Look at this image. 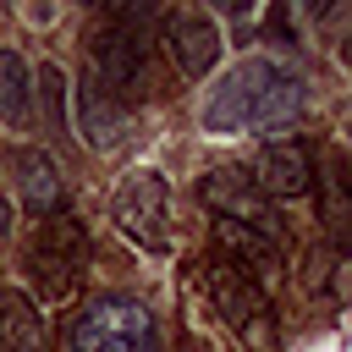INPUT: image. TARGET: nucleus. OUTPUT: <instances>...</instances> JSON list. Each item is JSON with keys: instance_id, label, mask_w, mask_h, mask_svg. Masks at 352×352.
<instances>
[{"instance_id": "obj_1", "label": "nucleus", "mask_w": 352, "mask_h": 352, "mask_svg": "<svg viewBox=\"0 0 352 352\" xmlns=\"http://www.w3.org/2000/svg\"><path fill=\"white\" fill-rule=\"evenodd\" d=\"M302 104H308V88L292 66H280L270 55H248L209 94L204 132L220 138V132H248V126H286L302 116Z\"/></svg>"}, {"instance_id": "obj_2", "label": "nucleus", "mask_w": 352, "mask_h": 352, "mask_svg": "<svg viewBox=\"0 0 352 352\" xmlns=\"http://www.w3.org/2000/svg\"><path fill=\"white\" fill-rule=\"evenodd\" d=\"M88 253H94V242H88V231L72 214H44L38 231L22 248V275L33 280V292L44 302H55V297L77 292V280L88 270Z\"/></svg>"}, {"instance_id": "obj_3", "label": "nucleus", "mask_w": 352, "mask_h": 352, "mask_svg": "<svg viewBox=\"0 0 352 352\" xmlns=\"http://www.w3.org/2000/svg\"><path fill=\"white\" fill-rule=\"evenodd\" d=\"M66 352H154V319L138 297H94L66 324Z\"/></svg>"}, {"instance_id": "obj_4", "label": "nucleus", "mask_w": 352, "mask_h": 352, "mask_svg": "<svg viewBox=\"0 0 352 352\" xmlns=\"http://www.w3.org/2000/svg\"><path fill=\"white\" fill-rule=\"evenodd\" d=\"M110 220L148 253L170 248V187L160 170H126L116 198H110Z\"/></svg>"}, {"instance_id": "obj_5", "label": "nucleus", "mask_w": 352, "mask_h": 352, "mask_svg": "<svg viewBox=\"0 0 352 352\" xmlns=\"http://www.w3.org/2000/svg\"><path fill=\"white\" fill-rule=\"evenodd\" d=\"M209 292H214V308L220 319L236 330V341L248 352H280V336H275V314H270V297L231 264L209 270Z\"/></svg>"}, {"instance_id": "obj_6", "label": "nucleus", "mask_w": 352, "mask_h": 352, "mask_svg": "<svg viewBox=\"0 0 352 352\" xmlns=\"http://www.w3.org/2000/svg\"><path fill=\"white\" fill-rule=\"evenodd\" d=\"M88 50H94V82L104 94H126L143 82V28L99 16L88 28Z\"/></svg>"}, {"instance_id": "obj_7", "label": "nucleus", "mask_w": 352, "mask_h": 352, "mask_svg": "<svg viewBox=\"0 0 352 352\" xmlns=\"http://www.w3.org/2000/svg\"><path fill=\"white\" fill-rule=\"evenodd\" d=\"M248 182H253L258 198H302L314 187V154H308V143H297V138L264 143L258 160H253V170H248Z\"/></svg>"}, {"instance_id": "obj_8", "label": "nucleus", "mask_w": 352, "mask_h": 352, "mask_svg": "<svg viewBox=\"0 0 352 352\" xmlns=\"http://www.w3.org/2000/svg\"><path fill=\"white\" fill-rule=\"evenodd\" d=\"M160 38H165V55L176 60L182 77H204L220 60V28L198 11H170L160 22Z\"/></svg>"}, {"instance_id": "obj_9", "label": "nucleus", "mask_w": 352, "mask_h": 352, "mask_svg": "<svg viewBox=\"0 0 352 352\" xmlns=\"http://www.w3.org/2000/svg\"><path fill=\"white\" fill-rule=\"evenodd\" d=\"M72 121H77V138L88 148H116L132 132V110L116 94H104L94 77H82V88L72 94Z\"/></svg>"}, {"instance_id": "obj_10", "label": "nucleus", "mask_w": 352, "mask_h": 352, "mask_svg": "<svg viewBox=\"0 0 352 352\" xmlns=\"http://www.w3.org/2000/svg\"><path fill=\"white\" fill-rule=\"evenodd\" d=\"M198 198H204L209 209H220V220H248V226H270V231H275V214L264 209V198L253 192L248 170H236V165L209 170V176L198 182Z\"/></svg>"}, {"instance_id": "obj_11", "label": "nucleus", "mask_w": 352, "mask_h": 352, "mask_svg": "<svg viewBox=\"0 0 352 352\" xmlns=\"http://www.w3.org/2000/svg\"><path fill=\"white\" fill-rule=\"evenodd\" d=\"M11 170H16V187H22V204L44 220V214H60V165L50 148H16L11 154Z\"/></svg>"}, {"instance_id": "obj_12", "label": "nucleus", "mask_w": 352, "mask_h": 352, "mask_svg": "<svg viewBox=\"0 0 352 352\" xmlns=\"http://www.w3.org/2000/svg\"><path fill=\"white\" fill-rule=\"evenodd\" d=\"M214 242L226 253H236V264H248L253 275H270L280 264V231L270 226H248V220H214Z\"/></svg>"}, {"instance_id": "obj_13", "label": "nucleus", "mask_w": 352, "mask_h": 352, "mask_svg": "<svg viewBox=\"0 0 352 352\" xmlns=\"http://www.w3.org/2000/svg\"><path fill=\"white\" fill-rule=\"evenodd\" d=\"M0 352H44V314L28 292H0Z\"/></svg>"}, {"instance_id": "obj_14", "label": "nucleus", "mask_w": 352, "mask_h": 352, "mask_svg": "<svg viewBox=\"0 0 352 352\" xmlns=\"http://www.w3.org/2000/svg\"><path fill=\"white\" fill-rule=\"evenodd\" d=\"M28 116H33V72L16 50H0V121L28 126Z\"/></svg>"}, {"instance_id": "obj_15", "label": "nucleus", "mask_w": 352, "mask_h": 352, "mask_svg": "<svg viewBox=\"0 0 352 352\" xmlns=\"http://www.w3.org/2000/svg\"><path fill=\"white\" fill-rule=\"evenodd\" d=\"M214 6H220L226 16H248V11H253V0H214Z\"/></svg>"}, {"instance_id": "obj_16", "label": "nucleus", "mask_w": 352, "mask_h": 352, "mask_svg": "<svg viewBox=\"0 0 352 352\" xmlns=\"http://www.w3.org/2000/svg\"><path fill=\"white\" fill-rule=\"evenodd\" d=\"M6 236H11V204L0 198V248H6Z\"/></svg>"}, {"instance_id": "obj_17", "label": "nucleus", "mask_w": 352, "mask_h": 352, "mask_svg": "<svg viewBox=\"0 0 352 352\" xmlns=\"http://www.w3.org/2000/svg\"><path fill=\"white\" fill-rule=\"evenodd\" d=\"M302 6H308L314 16H330V11H336V0H302Z\"/></svg>"}]
</instances>
